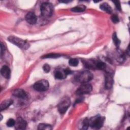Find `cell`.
I'll return each mask as SVG.
<instances>
[{
	"mask_svg": "<svg viewBox=\"0 0 130 130\" xmlns=\"http://www.w3.org/2000/svg\"><path fill=\"white\" fill-rule=\"evenodd\" d=\"M41 15L45 18L50 17L53 12V7L52 4L49 2L43 3L40 7Z\"/></svg>",
	"mask_w": 130,
	"mask_h": 130,
	"instance_id": "obj_1",
	"label": "cell"
},
{
	"mask_svg": "<svg viewBox=\"0 0 130 130\" xmlns=\"http://www.w3.org/2000/svg\"><path fill=\"white\" fill-rule=\"evenodd\" d=\"M8 40L10 42L23 49H27L28 48H29V44L27 43V42L17 37L11 36L9 37Z\"/></svg>",
	"mask_w": 130,
	"mask_h": 130,
	"instance_id": "obj_2",
	"label": "cell"
},
{
	"mask_svg": "<svg viewBox=\"0 0 130 130\" xmlns=\"http://www.w3.org/2000/svg\"><path fill=\"white\" fill-rule=\"evenodd\" d=\"M76 80L81 83H86L91 81L93 76L92 74L88 71H84L79 73L76 76Z\"/></svg>",
	"mask_w": 130,
	"mask_h": 130,
	"instance_id": "obj_3",
	"label": "cell"
},
{
	"mask_svg": "<svg viewBox=\"0 0 130 130\" xmlns=\"http://www.w3.org/2000/svg\"><path fill=\"white\" fill-rule=\"evenodd\" d=\"M104 121V118L100 116H95L88 120L89 126L91 127L99 129L102 127Z\"/></svg>",
	"mask_w": 130,
	"mask_h": 130,
	"instance_id": "obj_4",
	"label": "cell"
},
{
	"mask_svg": "<svg viewBox=\"0 0 130 130\" xmlns=\"http://www.w3.org/2000/svg\"><path fill=\"white\" fill-rule=\"evenodd\" d=\"M71 101L69 97L63 98L59 102L57 106V108L60 114H64L66 113L68 108L70 107Z\"/></svg>",
	"mask_w": 130,
	"mask_h": 130,
	"instance_id": "obj_5",
	"label": "cell"
},
{
	"mask_svg": "<svg viewBox=\"0 0 130 130\" xmlns=\"http://www.w3.org/2000/svg\"><path fill=\"white\" fill-rule=\"evenodd\" d=\"M49 87V83L46 80H41L36 82L34 85V89L40 92H43L48 90Z\"/></svg>",
	"mask_w": 130,
	"mask_h": 130,
	"instance_id": "obj_6",
	"label": "cell"
},
{
	"mask_svg": "<svg viewBox=\"0 0 130 130\" xmlns=\"http://www.w3.org/2000/svg\"><path fill=\"white\" fill-rule=\"evenodd\" d=\"M92 86L90 84L83 83L76 90V94L78 95H82L83 94H87L92 90Z\"/></svg>",
	"mask_w": 130,
	"mask_h": 130,
	"instance_id": "obj_7",
	"label": "cell"
},
{
	"mask_svg": "<svg viewBox=\"0 0 130 130\" xmlns=\"http://www.w3.org/2000/svg\"><path fill=\"white\" fill-rule=\"evenodd\" d=\"M113 84V78L110 73H106L105 74V87L107 89H110Z\"/></svg>",
	"mask_w": 130,
	"mask_h": 130,
	"instance_id": "obj_8",
	"label": "cell"
},
{
	"mask_svg": "<svg viewBox=\"0 0 130 130\" xmlns=\"http://www.w3.org/2000/svg\"><path fill=\"white\" fill-rule=\"evenodd\" d=\"M12 95L16 98L21 99H25L28 97L27 93L22 89H16L12 92Z\"/></svg>",
	"mask_w": 130,
	"mask_h": 130,
	"instance_id": "obj_9",
	"label": "cell"
},
{
	"mask_svg": "<svg viewBox=\"0 0 130 130\" xmlns=\"http://www.w3.org/2000/svg\"><path fill=\"white\" fill-rule=\"evenodd\" d=\"M15 128L17 129H24L27 125L26 121L21 117H18L15 123Z\"/></svg>",
	"mask_w": 130,
	"mask_h": 130,
	"instance_id": "obj_10",
	"label": "cell"
},
{
	"mask_svg": "<svg viewBox=\"0 0 130 130\" xmlns=\"http://www.w3.org/2000/svg\"><path fill=\"white\" fill-rule=\"evenodd\" d=\"M26 21L30 24H34L37 22V17L34 12H28L25 16Z\"/></svg>",
	"mask_w": 130,
	"mask_h": 130,
	"instance_id": "obj_11",
	"label": "cell"
},
{
	"mask_svg": "<svg viewBox=\"0 0 130 130\" xmlns=\"http://www.w3.org/2000/svg\"><path fill=\"white\" fill-rule=\"evenodd\" d=\"M1 74L4 78L6 79H9L11 75V71L10 68L7 66H3L1 69Z\"/></svg>",
	"mask_w": 130,
	"mask_h": 130,
	"instance_id": "obj_12",
	"label": "cell"
},
{
	"mask_svg": "<svg viewBox=\"0 0 130 130\" xmlns=\"http://www.w3.org/2000/svg\"><path fill=\"white\" fill-rule=\"evenodd\" d=\"M12 104H13V101L10 99L6 100L3 101L0 104L1 111H3L4 110L6 109Z\"/></svg>",
	"mask_w": 130,
	"mask_h": 130,
	"instance_id": "obj_13",
	"label": "cell"
},
{
	"mask_svg": "<svg viewBox=\"0 0 130 130\" xmlns=\"http://www.w3.org/2000/svg\"><path fill=\"white\" fill-rule=\"evenodd\" d=\"M67 76V75L64 71V69L62 71L57 70L54 72V77L57 79H63L65 78Z\"/></svg>",
	"mask_w": 130,
	"mask_h": 130,
	"instance_id": "obj_14",
	"label": "cell"
},
{
	"mask_svg": "<svg viewBox=\"0 0 130 130\" xmlns=\"http://www.w3.org/2000/svg\"><path fill=\"white\" fill-rule=\"evenodd\" d=\"M100 7L101 10L105 11L108 13H111L112 12V9L111 7L108 5V4L104 3L100 5Z\"/></svg>",
	"mask_w": 130,
	"mask_h": 130,
	"instance_id": "obj_15",
	"label": "cell"
},
{
	"mask_svg": "<svg viewBox=\"0 0 130 130\" xmlns=\"http://www.w3.org/2000/svg\"><path fill=\"white\" fill-rule=\"evenodd\" d=\"M86 6L83 5H78L71 9V11L74 12H82L85 10Z\"/></svg>",
	"mask_w": 130,
	"mask_h": 130,
	"instance_id": "obj_16",
	"label": "cell"
},
{
	"mask_svg": "<svg viewBox=\"0 0 130 130\" xmlns=\"http://www.w3.org/2000/svg\"><path fill=\"white\" fill-rule=\"evenodd\" d=\"M38 129L39 130H51L52 129V126L48 124L40 123L38 125Z\"/></svg>",
	"mask_w": 130,
	"mask_h": 130,
	"instance_id": "obj_17",
	"label": "cell"
},
{
	"mask_svg": "<svg viewBox=\"0 0 130 130\" xmlns=\"http://www.w3.org/2000/svg\"><path fill=\"white\" fill-rule=\"evenodd\" d=\"M61 56L60 54L58 53H49L42 56V58H56L59 57Z\"/></svg>",
	"mask_w": 130,
	"mask_h": 130,
	"instance_id": "obj_18",
	"label": "cell"
},
{
	"mask_svg": "<svg viewBox=\"0 0 130 130\" xmlns=\"http://www.w3.org/2000/svg\"><path fill=\"white\" fill-rule=\"evenodd\" d=\"M112 39L113 40V42L115 44V45L118 48L119 47L120 44V41L119 40V39L118 38L117 35L115 32H114L113 34V36H112Z\"/></svg>",
	"mask_w": 130,
	"mask_h": 130,
	"instance_id": "obj_19",
	"label": "cell"
},
{
	"mask_svg": "<svg viewBox=\"0 0 130 130\" xmlns=\"http://www.w3.org/2000/svg\"><path fill=\"white\" fill-rule=\"evenodd\" d=\"M69 63L71 66L76 67L79 63V61L76 58H71L69 60Z\"/></svg>",
	"mask_w": 130,
	"mask_h": 130,
	"instance_id": "obj_20",
	"label": "cell"
},
{
	"mask_svg": "<svg viewBox=\"0 0 130 130\" xmlns=\"http://www.w3.org/2000/svg\"><path fill=\"white\" fill-rule=\"evenodd\" d=\"M88 119L85 118L82 122V128L83 129H87L89 126V122H88Z\"/></svg>",
	"mask_w": 130,
	"mask_h": 130,
	"instance_id": "obj_21",
	"label": "cell"
},
{
	"mask_svg": "<svg viewBox=\"0 0 130 130\" xmlns=\"http://www.w3.org/2000/svg\"><path fill=\"white\" fill-rule=\"evenodd\" d=\"M15 123H16V121L13 119L10 118L7 121L6 124H7V125L8 126L12 127V126H13L15 125Z\"/></svg>",
	"mask_w": 130,
	"mask_h": 130,
	"instance_id": "obj_22",
	"label": "cell"
},
{
	"mask_svg": "<svg viewBox=\"0 0 130 130\" xmlns=\"http://www.w3.org/2000/svg\"><path fill=\"white\" fill-rule=\"evenodd\" d=\"M111 19L112 22L115 23H116L119 22V18H118V16L114 14V15H112V16L111 17Z\"/></svg>",
	"mask_w": 130,
	"mask_h": 130,
	"instance_id": "obj_23",
	"label": "cell"
},
{
	"mask_svg": "<svg viewBox=\"0 0 130 130\" xmlns=\"http://www.w3.org/2000/svg\"><path fill=\"white\" fill-rule=\"evenodd\" d=\"M43 69L45 72L48 73L50 70V67L48 64H45L43 67Z\"/></svg>",
	"mask_w": 130,
	"mask_h": 130,
	"instance_id": "obj_24",
	"label": "cell"
},
{
	"mask_svg": "<svg viewBox=\"0 0 130 130\" xmlns=\"http://www.w3.org/2000/svg\"><path fill=\"white\" fill-rule=\"evenodd\" d=\"M113 2L114 3L115 6H116L117 9L119 10V11H121V5H120L119 1H113Z\"/></svg>",
	"mask_w": 130,
	"mask_h": 130,
	"instance_id": "obj_25",
	"label": "cell"
},
{
	"mask_svg": "<svg viewBox=\"0 0 130 130\" xmlns=\"http://www.w3.org/2000/svg\"><path fill=\"white\" fill-rule=\"evenodd\" d=\"M1 56H2L3 53L4 52V51H5V46H4V45L2 43H1Z\"/></svg>",
	"mask_w": 130,
	"mask_h": 130,
	"instance_id": "obj_26",
	"label": "cell"
},
{
	"mask_svg": "<svg viewBox=\"0 0 130 130\" xmlns=\"http://www.w3.org/2000/svg\"><path fill=\"white\" fill-rule=\"evenodd\" d=\"M59 2H60V3H68L70 2V1H59Z\"/></svg>",
	"mask_w": 130,
	"mask_h": 130,
	"instance_id": "obj_27",
	"label": "cell"
}]
</instances>
